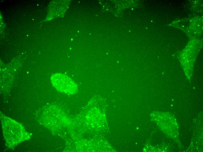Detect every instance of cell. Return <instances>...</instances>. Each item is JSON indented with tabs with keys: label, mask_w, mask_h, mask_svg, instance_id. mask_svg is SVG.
I'll use <instances>...</instances> for the list:
<instances>
[{
	"label": "cell",
	"mask_w": 203,
	"mask_h": 152,
	"mask_svg": "<svg viewBox=\"0 0 203 152\" xmlns=\"http://www.w3.org/2000/svg\"><path fill=\"white\" fill-rule=\"evenodd\" d=\"M50 80L52 85L57 90L69 94H74L78 91L76 83L68 75L60 73L52 75Z\"/></svg>",
	"instance_id": "6da1fadb"
}]
</instances>
